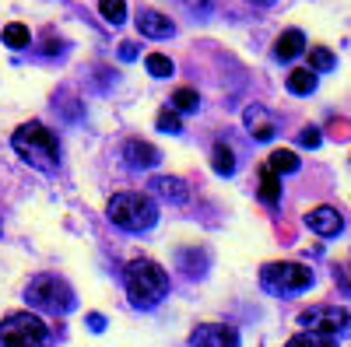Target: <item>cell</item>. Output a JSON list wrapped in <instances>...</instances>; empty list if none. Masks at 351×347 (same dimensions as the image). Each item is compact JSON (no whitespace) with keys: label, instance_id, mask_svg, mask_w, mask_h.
<instances>
[{"label":"cell","instance_id":"obj_22","mask_svg":"<svg viewBox=\"0 0 351 347\" xmlns=\"http://www.w3.org/2000/svg\"><path fill=\"white\" fill-rule=\"evenodd\" d=\"M4 42H8L11 49H25L28 42H32V36H28V28H25V25L11 21V25H4Z\"/></svg>","mask_w":351,"mask_h":347},{"label":"cell","instance_id":"obj_28","mask_svg":"<svg viewBox=\"0 0 351 347\" xmlns=\"http://www.w3.org/2000/svg\"><path fill=\"white\" fill-rule=\"evenodd\" d=\"M253 4H260V8H267V4H278V0H253Z\"/></svg>","mask_w":351,"mask_h":347},{"label":"cell","instance_id":"obj_26","mask_svg":"<svg viewBox=\"0 0 351 347\" xmlns=\"http://www.w3.org/2000/svg\"><path fill=\"white\" fill-rule=\"evenodd\" d=\"M120 60H137V42H120Z\"/></svg>","mask_w":351,"mask_h":347},{"label":"cell","instance_id":"obj_3","mask_svg":"<svg viewBox=\"0 0 351 347\" xmlns=\"http://www.w3.org/2000/svg\"><path fill=\"white\" fill-rule=\"evenodd\" d=\"M106 214H109V221H112L116 228L134 231V235H137V231L155 228V221H158V204H155L148 193H116V196L109 200Z\"/></svg>","mask_w":351,"mask_h":347},{"label":"cell","instance_id":"obj_6","mask_svg":"<svg viewBox=\"0 0 351 347\" xmlns=\"http://www.w3.org/2000/svg\"><path fill=\"white\" fill-rule=\"evenodd\" d=\"M0 344L11 347H28V344H49V330L39 316L32 312H11L4 323H0Z\"/></svg>","mask_w":351,"mask_h":347},{"label":"cell","instance_id":"obj_27","mask_svg":"<svg viewBox=\"0 0 351 347\" xmlns=\"http://www.w3.org/2000/svg\"><path fill=\"white\" fill-rule=\"evenodd\" d=\"M88 326H92L95 333H102V330H106V316H99V312H92V316H88Z\"/></svg>","mask_w":351,"mask_h":347},{"label":"cell","instance_id":"obj_14","mask_svg":"<svg viewBox=\"0 0 351 347\" xmlns=\"http://www.w3.org/2000/svg\"><path fill=\"white\" fill-rule=\"evenodd\" d=\"M302 53H306V36L299 32V28H288V32L278 36V42H274V56H278L281 64L295 60V56H302Z\"/></svg>","mask_w":351,"mask_h":347},{"label":"cell","instance_id":"obj_9","mask_svg":"<svg viewBox=\"0 0 351 347\" xmlns=\"http://www.w3.org/2000/svg\"><path fill=\"white\" fill-rule=\"evenodd\" d=\"M134 21H137V32H141V36H148V39H172V36H176V21L165 18L162 11L141 8Z\"/></svg>","mask_w":351,"mask_h":347},{"label":"cell","instance_id":"obj_25","mask_svg":"<svg viewBox=\"0 0 351 347\" xmlns=\"http://www.w3.org/2000/svg\"><path fill=\"white\" fill-rule=\"evenodd\" d=\"M319 140H324V137H319V130H316V127H306V130L299 133V144H302V148H309V151H313V148H319Z\"/></svg>","mask_w":351,"mask_h":347},{"label":"cell","instance_id":"obj_13","mask_svg":"<svg viewBox=\"0 0 351 347\" xmlns=\"http://www.w3.org/2000/svg\"><path fill=\"white\" fill-rule=\"evenodd\" d=\"M190 344H208V347H236L239 344V333L232 326H218V323H208V326H197L190 333Z\"/></svg>","mask_w":351,"mask_h":347},{"label":"cell","instance_id":"obj_5","mask_svg":"<svg viewBox=\"0 0 351 347\" xmlns=\"http://www.w3.org/2000/svg\"><path fill=\"white\" fill-rule=\"evenodd\" d=\"M260 287L271 295H299L313 287V270L302 264H291V259H281V264H267L260 270Z\"/></svg>","mask_w":351,"mask_h":347},{"label":"cell","instance_id":"obj_21","mask_svg":"<svg viewBox=\"0 0 351 347\" xmlns=\"http://www.w3.org/2000/svg\"><path fill=\"white\" fill-rule=\"evenodd\" d=\"M99 11L109 25H123L127 21V4L123 0H99Z\"/></svg>","mask_w":351,"mask_h":347},{"label":"cell","instance_id":"obj_19","mask_svg":"<svg viewBox=\"0 0 351 347\" xmlns=\"http://www.w3.org/2000/svg\"><path fill=\"white\" fill-rule=\"evenodd\" d=\"M334 53L330 49H324V46H313L309 49V70H316V74H327V70H334Z\"/></svg>","mask_w":351,"mask_h":347},{"label":"cell","instance_id":"obj_2","mask_svg":"<svg viewBox=\"0 0 351 347\" xmlns=\"http://www.w3.org/2000/svg\"><path fill=\"white\" fill-rule=\"evenodd\" d=\"M11 148L36 172H56V165H60V140H56V133L46 130L43 123L18 127L14 137H11Z\"/></svg>","mask_w":351,"mask_h":347},{"label":"cell","instance_id":"obj_12","mask_svg":"<svg viewBox=\"0 0 351 347\" xmlns=\"http://www.w3.org/2000/svg\"><path fill=\"white\" fill-rule=\"evenodd\" d=\"M152 193L158 200H165V204H172V207H183L190 200V186L180 176H155L152 179Z\"/></svg>","mask_w":351,"mask_h":347},{"label":"cell","instance_id":"obj_15","mask_svg":"<svg viewBox=\"0 0 351 347\" xmlns=\"http://www.w3.org/2000/svg\"><path fill=\"white\" fill-rule=\"evenodd\" d=\"M211 168L218 176H236V151H232L228 140H215V151H211Z\"/></svg>","mask_w":351,"mask_h":347},{"label":"cell","instance_id":"obj_1","mask_svg":"<svg viewBox=\"0 0 351 347\" xmlns=\"http://www.w3.org/2000/svg\"><path fill=\"white\" fill-rule=\"evenodd\" d=\"M123 287L134 309H155L169 295V274L155 259H130L123 270Z\"/></svg>","mask_w":351,"mask_h":347},{"label":"cell","instance_id":"obj_11","mask_svg":"<svg viewBox=\"0 0 351 347\" xmlns=\"http://www.w3.org/2000/svg\"><path fill=\"white\" fill-rule=\"evenodd\" d=\"M243 123H246V130H250L253 140H274V133H278L274 112H267L263 105H250V109L243 112Z\"/></svg>","mask_w":351,"mask_h":347},{"label":"cell","instance_id":"obj_10","mask_svg":"<svg viewBox=\"0 0 351 347\" xmlns=\"http://www.w3.org/2000/svg\"><path fill=\"white\" fill-rule=\"evenodd\" d=\"M158 162H162V155H158L155 144H148V140H127V144H123V165H127L130 172L155 168Z\"/></svg>","mask_w":351,"mask_h":347},{"label":"cell","instance_id":"obj_23","mask_svg":"<svg viewBox=\"0 0 351 347\" xmlns=\"http://www.w3.org/2000/svg\"><path fill=\"white\" fill-rule=\"evenodd\" d=\"M172 109H180V112H197V109H200V95H197L193 88H176Z\"/></svg>","mask_w":351,"mask_h":347},{"label":"cell","instance_id":"obj_4","mask_svg":"<svg viewBox=\"0 0 351 347\" xmlns=\"http://www.w3.org/2000/svg\"><path fill=\"white\" fill-rule=\"evenodd\" d=\"M25 302L39 312H49V316H67L77 305L74 287L56 274H36L25 287Z\"/></svg>","mask_w":351,"mask_h":347},{"label":"cell","instance_id":"obj_20","mask_svg":"<svg viewBox=\"0 0 351 347\" xmlns=\"http://www.w3.org/2000/svg\"><path fill=\"white\" fill-rule=\"evenodd\" d=\"M144 67H148V74L152 77H169L176 67H172V60H169V56L165 53H148V56H144Z\"/></svg>","mask_w":351,"mask_h":347},{"label":"cell","instance_id":"obj_16","mask_svg":"<svg viewBox=\"0 0 351 347\" xmlns=\"http://www.w3.org/2000/svg\"><path fill=\"white\" fill-rule=\"evenodd\" d=\"M260 200L267 207H274L278 200H281V179H278V172L271 165H263L260 168Z\"/></svg>","mask_w":351,"mask_h":347},{"label":"cell","instance_id":"obj_8","mask_svg":"<svg viewBox=\"0 0 351 347\" xmlns=\"http://www.w3.org/2000/svg\"><path fill=\"white\" fill-rule=\"evenodd\" d=\"M306 228L316 231L319 239H334L341 235V228H344V218L337 214V207H327V204H319L306 214Z\"/></svg>","mask_w":351,"mask_h":347},{"label":"cell","instance_id":"obj_17","mask_svg":"<svg viewBox=\"0 0 351 347\" xmlns=\"http://www.w3.org/2000/svg\"><path fill=\"white\" fill-rule=\"evenodd\" d=\"M288 92L291 95H313L316 92V70H309V67L291 70L288 74Z\"/></svg>","mask_w":351,"mask_h":347},{"label":"cell","instance_id":"obj_24","mask_svg":"<svg viewBox=\"0 0 351 347\" xmlns=\"http://www.w3.org/2000/svg\"><path fill=\"white\" fill-rule=\"evenodd\" d=\"M155 123H158L162 133H180V130H183V123H180V109H162Z\"/></svg>","mask_w":351,"mask_h":347},{"label":"cell","instance_id":"obj_18","mask_svg":"<svg viewBox=\"0 0 351 347\" xmlns=\"http://www.w3.org/2000/svg\"><path fill=\"white\" fill-rule=\"evenodd\" d=\"M267 165L278 172V176H291V172H299V155L295 151H288V148H281V151H274L271 158H267Z\"/></svg>","mask_w":351,"mask_h":347},{"label":"cell","instance_id":"obj_7","mask_svg":"<svg viewBox=\"0 0 351 347\" xmlns=\"http://www.w3.org/2000/svg\"><path fill=\"white\" fill-rule=\"evenodd\" d=\"M299 326L302 330H313V333H327V337H341L351 330V312L341 309V305H313L299 316Z\"/></svg>","mask_w":351,"mask_h":347}]
</instances>
